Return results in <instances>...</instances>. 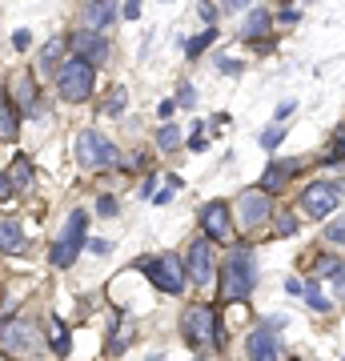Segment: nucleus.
Segmentation results:
<instances>
[{"mask_svg":"<svg viewBox=\"0 0 345 361\" xmlns=\"http://www.w3.org/2000/svg\"><path fill=\"white\" fill-rule=\"evenodd\" d=\"M261 281V265H257V249L249 241H237L225 253L221 265V301H245Z\"/></svg>","mask_w":345,"mask_h":361,"instance_id":"f257e3e1","label":"nucleus"},{"mask_svg":"<svg viewBox=\"0 0 345 361\" xmlns=\"http://www.w3.org/2000/svg\"><path fill=\"white\" fill-rule=\"evenodd\" d=\"M181 337H185L193 349H201V345L225 349V325H221V313L213 310V305H205V301L185 305V310H181Z\"/></svg>","mask_w":345,"mask_h":361,"instance_id":"f03ea898","label":"nucleus"},{"mask_svg":"<svg viewBox=\"0 0 345 361\" xmlns=\"http://www.w3.org/2000/svg\"><path fill=\"white\" fill-rule=\"evenodd\" d=\"M273 213H277V205H273V197H269L261 185L241 189V193H237V201H233V221H237V229H241V233L265 229L269 221H273Z\"/></svg>","mask_w":345,"mask_h":361,"instance_id":"7ed1b4c3","label":"nucleus"},{"mask_svg":"<svg viewBox=\"0 0 345 361\" xmlns=\"http://www.w3.org/2000/svg\"><path fill=\"white\" fill-rule=\"evenodd\" d=\"M85 245H89V213H85V209H73L68 221H64L61 241L49 249V261L56 265V269H73Z\"/></svg>","mask_w":345,"mask_h":361,"instance_id":"20e7f679","label":"nucleus"},{"mask_svg":"<svg viewBox=\"0 0 345 361\" xmlns=\"http://www.w3.org/2000/svg\"><path fill=\"white\" fill-rule=\"evenodd\" d=\"M137 269L149 277V281L169 297H181L185 293V285H189V273H185V261L177 253H157V257H141L137 261Z\"/></svg>","mask_w":345,"mask_h":361,"instance_id":"39448f33","label":"nucleus"},{"mask_svg":"<svg viewBox=\"0 0 345 361\" xmlns=\"http://www.w3.org/2000/svg\"><path fill=\"white\" fill-rule=\"evenodd\" d=\"M92 85H97V68L89 61H80V56H68L56 73V92H61V101L68 104H80L92 97Z\"/></svg>","mask_w":345,"mask_h":361,"instance_id":"423d86ee","label":"nucleus"},{"mask_svg":"<svg viewBox=\"0 0 345 361\" xmlns=\"http://www.w3.org/2000/svg\"><path fill=\"white\" fill-rule=\"evenodd\" d=\"M341 209V189H337V177H321V180H309L301 189V213L313 221H325Z\"/></svg>","mask_w":345,"mask_h":361,"instance_id":"0eeeda50","label":"nucleus"},{"mask_svg":"<svg viewBox=\"0 0 345 361\" xmlns=\"http://www.w3.org/2000/svg\"><path fill=\"white\" fill-rule=\"evenodd\" d=\"M197 225H201V233L213 241V245H237L233 237H237V221H233V205L229 201H209V205L197 213Z\"/></svg>","mask_w":345,"mask_h":361,"instance_id":"6e6552de","label":"nucleus"},{"mask_svg":"<svg viewBox=\"0 0 345 361\" xmlns=\"http://www.w3.org/2000/svg\"><path fill=\"white\" fill-rule=\"evenodd\" d=\"M0 353H8V357H32L40 353V329L25 317H8V322H0Z\"/></svg>","mask_w":345,"mask_h":361,"instance_id":"1a4fd4ad","label":"nucleus"},{"mask_svg":"<svg viewBox=\"0 0 345 361\" xmlns=\"http://www.w3.org/2000/svg\"><path fill=\"white\" fill-rule=\"evenodd\" d=\"M77 165L80 169H113L116 165V145L109 137H101L97 129H85L77 137Z\"/></svg>","mask_w":345,"mask_h":361,"instance_id":"9d476101","label":"nucleus"},{"mask_svg":"<svg viewBox=\"0 0 345 361\" xmlns=\"http://www.w3.org/2000/svg\"><path fill=\"white\" fill-rule=\"evenodd\" d=\"M185 273H189L193 285H209L213 277H217V257H213V241L209 237H197L189 245V253H185Z\"/></svg>","mask_w":345,"mask_h":361,"instance_id":"9b49d317","label":"nucleus"},{"mask_svg":"<svg viewBox=\"0 0 345 361\" xmlns=\"http://www.w3.org/2000/svg\"><path fill=\"white\" fill-rule=\"evenodd\" d=\"M301 169H305V161L301 157H273L269 161V169L261 173V189H265L269 197H277L289 189V180L301 177Z\"/></svg>","mask_w":345,"mask_h":361,"instance_id":"f8f14e48","label":"nucleus"},{"mask_svg":"<svg viewBox=\"0 0 345 361\" xmlns=\"http://www.w3.org/2000/svg\"><path fill=\"white\" fill-rule=\"evenodd\" d=\"M245 357L249 361H282L285 357V345L277 329H269V325H257L253 334L245 337Z\"/></svg>","mask_w":345,"mask_h":361,"instance_id":"ddd939ff","label":"nucleus"},{"mask_svg":"<svg viewBox=\"0 0 345 361\" xmlns=\"http://www.w3.org/2000/svg\"><path fill=\"white\" fill-rule=\"evenodd\" d=\"M68 49L77 52L80 61H89L92 68L97 65H104L109 61V40L101 37V32H92V28H77V32H68Z\"/></svg>","mask_w":345,"mask_h":361,"instance_id":"4468645a","label":"nucleus"},{"mask_svg":"<svg viewBox=\"0 0 345 361\" xmlns=\"http://www.w3.org/2000/svg\"><path fill=\"white\" fill-rule=\"evenodd\" d=\"M80 20H85V28L101 32V28H109L116 20V4H113V0H89V4H85V13H80Z\"/></svg>","mask_w":345,"mask_h":361,"instance_id":"2eb2a0df","label":"nucleus"},{"mask_svg":"<svg viewBox=\"0 0 345 361\" xmlns=\"http://www.w3.org/2000/svg\"><path fill=\"white\" fill-rule=\"evenodd\" d=\"M273 25H277V20H273L269 8H253L241 25V40H249V44H253V40H265L269 32H273Z\"/></svg>","mask_w":345,"mask_h":361,"instance_id":"dca6fc26","label":"nucleus"},{"mask_svg":"<svg viewBox=\"0 0 345 361\" xmlns=\"http://www.w3.org/2000/svg\"><path fill=\"white\" fill-rule=\"evenodd\" d=\"M28 237L20 229V221H0V253H25Z\"/></svg>","mask_w":345,"mask_h":361,"instance_id":"f3484780","label":"nucleus"},{"mask_svg":"<svg viewBox=\"0 0 345 361\" xmlns=\"http://www.w3.org/2000/svg\"><path fill=\"white\" fill-rule=\"evenodd\" d=\"M13 97H16V109L20 113H32L37 109V85H32L28 73H16L13 77Z\"/></svg>","mask_w":345,"mask_h":361,"instance_id":"a211bd4d","label":"nucleus"},{"mask_svg":"<svg viewBox=\"0 0 345 361\" xmlns=\"http://www.w3.org/2000/svg\"><path fill=\"white\" fill-rule=\"evenodd\" d=\"M16 133H20V109L8 97H0V137L4 141H16Z\"/></svg>","mask_w":345,"mask_h":361,"instance_id":"6ab92c4d","label":"nucleus"},{"mask_svg":"<svg viewBox=\"0 0 345 361\" xmlns=\"http://www.w3.org/2000/svg\"><path fill=\"white\" fill-rule=\"evenodd\" d=\"M301 233V217H293V209H277L273 213V237H297Z\"/></svg>","mask_w":345,"mask_h":361,"instance_id":"aec40b11","label":"nucleus"},{"mask_svg":"<svg viewBox=\"0 0 345 361\" xmlns=\"http://www.w3.org/2000/svg\"><path fill=\"white\" fill-rule=\"evenodd\" d=\"M341 161H345V125H337L333 137H329V153L321 157V165L333 169V165H341Z\"/></svg>","mask_w":345,"mask_h":361,"instance_id":"412c9836","label":"nucleus"},{"mask_svg":"<svg viewBox=\"0 0 345 361\" xmlns=\"http://www.w3.org/2000/svg\"><path fill=\"white\" fill-rule=\"evenodd\" d=\"M305 301H309V310L313 313H329L333 310L329 297H321V277H309L305 281Z\"/></svg>","mask_w":345,"mask_h":361,"instance_id":"4be33fe9","label":"nucleus"},{"mask_svg":"<svg viewBox=\"0 0 345 361\" xmlns=\"http://www.w3.org/2000/svg\"><path fill=\"white\" fill-rule=\"evenodd\" d=\"M157 149H161V153H177L181 149V129L173 121H165V125L157 129Z\"/></svg>","mask_w":345,"mask_h":361,"instance_id":"5701e85b","label":"nucleus"},{"mask_svg":"<svg viewBox=\"0 0 345 361\" xmlns=\"http://www.w3.org/2000/svg\"><path fill=\"white\" fill-rule=\"evenodd\" d=\"M325 245L333 249H345V213H337L333 221H325V237H321Z\"/></svg>","mask_w":345,"mask_h":361,"instance_id":"b1692460","label":"nucleus"},{"mask_svg":"<svg viewBox=\"0 0 345 361\" xmlns=\"http://www.w3.org/2000/svg\"><path fill=\"white\" fill-rule=\"evenodd\" d=\"M213 40H217V28H205L201 37L185 40V56H189V61H197V56H201V52L209 49V44H213Z\"/></svg>","mask_w":345,"mask_h":361,"instance_id":"393cba45","label":"nucleus"},{"mask_svg":"<svg viewBox=\"0 0 345 361\" xmlns=\"http://www.w3.org/2000/svg\"><path fill=\"white\" fill-rule=\"evenodd\" d=\"M282 141H285V125H269V129L257 133V145H261L265 153H273V149H277Z\"/></svg>","mask_w":345,"mask_h":361,"instance_id":"a878e982","label":"nucleus"},{"mask_svg":"<svg viewBox=\"0 0 345 361\" xmlns=\"http://www.w3.org/2000/svg\"><path fill=\"white\" fill-rule=\"evenodd\" d=\"M8 177H13L16 189H25V185H32V165H28V157H16L13 169H8Z\"/></svg>","mask_w":345,"mask_h":361,"instance_id":"bb28decb","label":"nucleus"},{"mask_svg":"<svg viewBox=\"0 0 345 361\" xmlns=\"http://www.w3.org/2000/svg\"><path fill=\"white\" fill-rule=\"evenodd\" d=\"M61 49H64V40H49V44H44V52H40V68H44V73H61V68H56Z\"/></svg>","mask_w":345,"mask_h":361,"instance_id":"cd10ccee","label":"nucleus"},{"mask_svg":"<svg viewBox=\"0 0 345 361\" xmlns=\"http://www.w3.org/2000/svg\"><path fill=\"white\" fill-rule=\"evenodd\" d=\"M52 325H56V334H52V353H56V357H68V349H73V341H68V329H64L61 317H52Z\"/></svg>","mask_w":345,"mask_h":361,"instance_id":"c85d7f7f","label":"nucleus"},{"mask_svg":"<svg viewBox=\"0 0 345 361\" xmlns=\"http://www.w3.org/2000/svg\"><path fill=\"white\" fill-rule=\"evenodd\" d=\"M341 265H345V261L337 257V253H317V273H313V277H333Z\"/></svg>","mask_w":345,"mask_h":361,"instance_id":"c756f323","label":"nucleus"},{"mask_svg":"<svg viewBox=\"0 0 345 361\" xmlns=\"http://www.w3.org/2000/svg\"><path fill=\"white\" fill-rule=\"evenodd\" d=\"M165 180H169L165 189H157V193H153V201H157V205H169V201H173V193H177L181 185H185V180L177 177V173H173V177H165Z\"/></svg>","mask_w":345,"mask_h":361,"instance_id":"7c9ffc66","label":"nucleus"},{"mask_svg":"<svg viewBox=\"0 0 345 361\" xmlns=\"http://www.w3.org/2000/svg\"><path fill=\"white\" fill-rule=\"evenodd\" d=\"M121 109H125V89H113V97L104 104V116H121Z\"/></svg>","mask_w":345,"mask_h":361,"instance_id":"2f4dec72","label":"nucleus"},{"mask_svg":"<svg viewBox=\"0 0 345 361\" xmlns=\"http://www.w3.org/2000/svg\"><path fill=\"white\" fill-rule=\"evenodd\" d=\"M116 209H121L116 205V197H109V193L97 197V213H101V217H116Z\"/></svg>","mask_w":345,"mask_h":361,"instance_id":"473e14b6","label":"nucleus"},{"mask_svg":"<svg viewBox=\"0 0 345 361\" xmlns=\"http://www.w3.org/2000/svg\"><path fill=\"white\" fill-rule=\"evenodd\" d=\"M293 113H297V101H289V97H285V101L277 104V113H273V121H277V125H285V121H289Z\"/></svg>","mask_w":345,"mask_h":361,"instance_id":"72a5a7b5","label":"nucleus"},{"mask_svg":"<svg viewBox=\"0 0 345 361\" xmlns=\"http://www.w3.org/2000/svg\"><path fill=\"white\" fill-rule=\"evenodd\" d=\"M128 341H133V334L128 329H121V334H113V341H109V353H125Z\"/></svg>","mask_w":345,"mask_h":361,"instance_id":"f704fd0d","label":"nucleus"},{"mask_svg":"<svg viewBox=\"0 0 345 361\" xmlns=\"http://www.w3.org/2000/svg\"><path fill=\"white\" fill-rule=\"evenodd\" d=\"M329 285H333V297H337V301L345 305V265H341V269H337V273L329 277Z\"/></svg>","mask_w":345,"mask_h":361,"instance_id":"c9c22d12","label":"nucleus"},{"mask_svg":"<svg viewBox=\"0 0 345 361\" xmlns=\"http://www.w3.org/2000/svg\"><path fill=\"white\" fill-rule=\"evenodd\" d=\"M273 20H277V25H285V28H293L297 20H301V13H297V8H282V13L273 16Z\"/></svg>","mask_w":345,"mask_h":361,"instance_id":"e433bc0d","label":"nucleus"},{"mask_svg":"<svg viewBox=\"0 0 345 361\" xmlns=\"http://www.w3.org/2000/svg\"><path fill=\"white\" fill-rule=\"evenodd\" d=\"M201 20L209 28H217V4H209V0H201Z\"/></svg>","mask_w":345,"mask_h":361,"instance_id":"4c0bfd02","label":"nucleus"},{"mask_svg":"<svg viewBox=\"0 0 345 361\" xmlns=\"http://www.w3.org/2000/svg\"><path fill=\"white\" fill-rule=\"evenodd\" d=\"M177 104H185V109H193V104H197V89H193V85H181V92H177Z\"/></svg>","mask_w":345,"mask_h":361,"instance_id":"58836bf2","label":"nucleus"},{"mask_svg":"<svg viewBox=\"0 0 345 361\" xmlns=\"http://www.w3.org/2000/svg\"><path fill=\"white\" fill-rule=\"evenodd\" d=\"M89 249L97 253V257H109V253H113V241H104V237H92Z\"/></svg>","mask_w":345,"mask_h":361,"instance_id":"ea45409f","label":"nucleus"},{"mask_svg":"<svg viewBox=\"0 0 345 361\" xmlns=\"http://www.w3.org/2000/svg\"><path fill=\"white\" fill-rule=\"evenodd\" d=\"M285 293L289 297H305V281H301V277H285Z\"/></svg>","mask_w":345,"mask_h":361,"instance_id":"a19ab883","label":"nucleus"},{"mask_svg":"<svg viewBox=\"0 0 345 361\" xmlns=\"http://www.w3.org/2000/svg\"><path fill=\"white\" fill-rule=\"evenodd\" d=\"M253 52H261V56H273V52H277V40H253Z\"/></svg>","mask_w":345,"mask_h":361,"instance_id":"79ce46f5","label":"nucleus"},{"mask_svg":"<svg viewBox=\"0 0 345 361\" xmlns=\"http://www.w3.org/2000/svg\"><path fill=\"white\" fill-rule=\"evenodd\" d=\"M13 44H16V49H28V44H32V32H28V28H16V32H13Z\"/></svg>","mask_w":345,"mask_h":361,"instance_id":"37998d69","label":"nucleus"},{"mask_svg":"<svg viewBox=\"0 0 345 361\" xmlns=\"http://www.w3.org/2000/svg\"><path fill=\"white\" fill-rule=\"evenodd\" d=\"M173 113H177V101H169V97H165V101L157 104V116H161V121H169Z\"/></svg>","mask_w":345,"mask_h":361,"instance_id":"c03bdc74","label":"nucleus"},{"mask_svg":"<svg viewBox=\"0 0 345 361\" xmlns=\"http://www.w3.org/2000/svg\"><path fill=\"white\" fill-rule=\"evenodd\" d=\"M13 193H16L13 177H8V173H0V201H4V197H13Z\"/></svg>","mask_w":345,"mask_h":361,"instance_id":"a18cd8bd","label":"nucleus"},{"mask_svg":"<svg viewBox=\"0 0 345 361\" xmlns=\"http://www.w3.org/2000/svg\"><path fill=\"white\" fill-rule=\"evenodd\" d=\"M217 68H221V73H233V77H237V73H241V61H229V56H221Z\"/></svg>","mask_w":345,"mask_h":361,"instance_id":"49530a36","label":"nucleus"},{"mask_svg":"<svg viewBox=\"0 0 345 361\" xmlns=\"http://www.w3.org/2000/svg\"><path fill=\"white\" fill-rule=\"evenodd\" d=\"M205 149H209V141H205L201 133H193L189 137V153H205Z\"/></svg>","mask_w":345,"mask_h":361,"instance_id":"de8ad7c7","label":"nucleus"},{"mask_svg":"<svg viewBox=\"0 0 345 361\" xmlns=\"http://www.w3.org/2000/svg\"><path fill=\"white\" fill-rule=\"evenodd\" d=\"M141 16V0H128L125 4V20H137Z\"/></svg>","mask_w":345,"mask_h":361,"instance_id":"09e8293b","label":"nucleus"},{"mask_svg":"<svg viewBox=\"0 0 345 361\" xmlns=\"http://www.w3.org/2000/svg\"><path fill=\"white\" fill-rule=\"evenodd\" d=\"M245 4H253V0H221L225 13H237V8H245Z\"/></svg>","mask_w":345,"mask_h":361,"instance_id":"8fccbe9b","label":"nucleus"},{"mask_svg":"<svg viewBox=\"0 0 345 361\" xmlns=\"http://www.w3.org/2000/svg\"><path fill=\"white\" fill-rule=\"evenodd\" d=\"M145 361H165V353H149V357H145Z\"/></svg>","mask_w":345,"mask_h":361,"instance_id":"3c124183","label":"nucleus"},{"mask_svg":"<svg viewBox=\"0 0 345 361\" xmlns=\"http://www.w3.org/2000/svg\"><path fill=\"white\" fill-rule=\"evenodd\" d=\"M337 189H341V197H345V177H337Z\"/></svg>","mask_w":345,"mask_h":361,"instance_id":"603ef678","label":"nucleus"},{"mask_svg":"<svg viewBox=\"0 0 345 361\" xmlns=\"http://www.w3.org/2000/svg\"><path fill=\"white\" fill-rule=\"evenodd\" d=\"M193 361H209V357H205V353H197V357H193Z\"/></svg>","mask_w":345,"mask_h":361,"instance_id":"864d4df0","label":"nucleus"}]
</instances>
